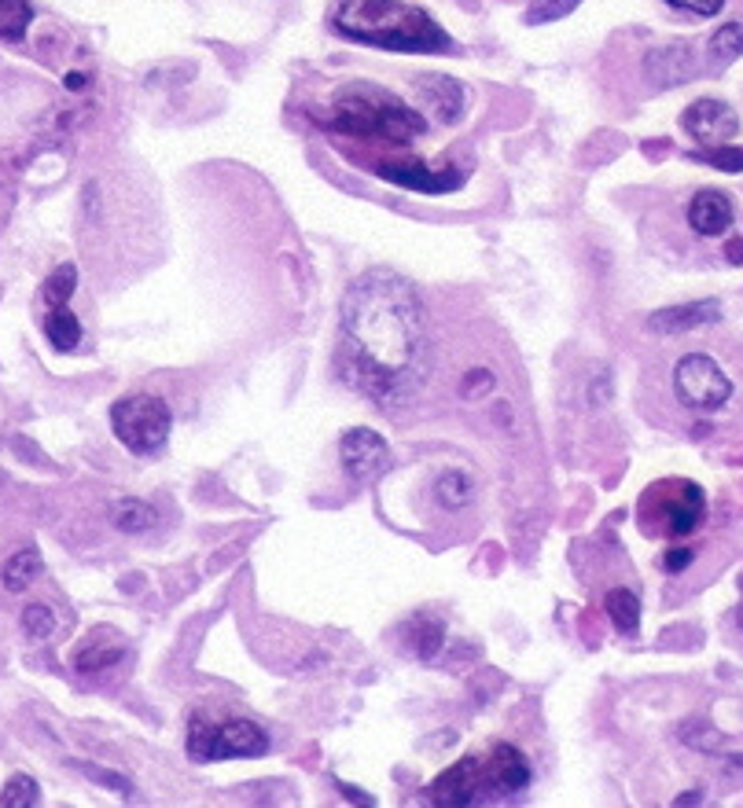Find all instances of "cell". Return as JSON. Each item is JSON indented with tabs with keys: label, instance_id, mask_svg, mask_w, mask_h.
<instances>
[{
	"label": "cell",
	"instance_id": "obj_1",
	"mask_svg": "<svg viewBox=\"0 0 743 808\" xmlns=\"http://www.w3.org/2000/svg\"><path fill=\"white\" fill-rule=\"evenodd\" d=\"M343 379L383 408L413 401L427 376V309L416 287L394 272H365L343 295Z\"/></svg>",
	"mask_w": 743,
	"mask_h": 808
},
{
	"label": "cell",
	"instance_id": "obj_2",
	"mask_svg": "<svg viewBox=\"0 0 743 808\" xmlns=\"http://www.w3.org/2000/svg\"><path fill=\"white\" fill-rule=\"evenodd\" d=\"M331 30L346 41L387 48V52L442 56L453 52V38L427 16L424 8L405 0H343L331 11Z\"/></svg>",
	"mask_w": 743,
	"mask_h": 808
},
{
	"label": "cell",
	"instance_id": "obj_3",
	"mask_svg": "<svg viewBox=\"0 0 743 808\" xmlns=\"http://www.w3.org/2000/svg\"><path fill=\"white\" fill-rule=\"evenodd\" d=\"M325 126L331 132H346V137L376 143H413L427 132L424 114L413 111L409 103H402L394 92L368 86V81H354V86H343L331 96V111L325 114Z\"/></svg>",
	"mask_w": 743,
	"mask_h": 808
},
{
	"label": "cell",
	"instance_id": "obj_4",
	"mask_svg": "<svg viewBox=\"0 0 743 808\" xmlns=\"http://www.w3.org/2000/svg\"><path fill=\"white\" fill-rule=\"evenodd\" d=\"M269 750V735L261 724L247 717H207L196 714L188 720V757L196 765L239 761V757H261Z\"/></svg>",
	"mask_w": 743,
	"mask_h": 808
},
{
	"label": "cell",
	"instance_id": "obj_5",
	"mask_svg": "<svg viewBox=\"0 0 743 808\" xmlns=\"http://www.w3.org/2000/svg\"><path fill=\"white\" fill-rule=\"evenodd\" d=\"M170 408L155 393H133L111 405V430L129 452H159L170 438Z\"/></svg>",
	"mask_w": 743,
	"mask_h": 808
},
{
	"label": "cell",
	"instance_id": "obj_6",
	"mask_svg": "<svg viewBox=\"0 0 743 808\" xmlns=\"http://www.w3.org/2000/svg\"><path fill=\"white\" fill-rule=\"evenodd\" d=\"M674 393L696 412H717L733 401V379L706 353H685L674 365Z\"/></svg>",
	"mask_w": 743,
	"mask_h": 808
},
{
	"label": "cell",
	"instance_id": "obj_7",
	"mask_svg": "<svg viewBox=\"0 0 743 808\" xmlns=\"http://www.w3.org/2000/svg\"><path fill=\"white\" fill-rule=\"evenodd\" d=\"M663 497V508H658V518H663L666 537H692L703 526L706 518V492L696 486V481L685 478H670L666 486L655 489Z\"/></svg>",
	"mask_w": 743,
	"mask_h": 808
},
{
	"label": "cell",
	"instance_id": "obj_8",
	"mask_svg": "<svg viewBox=\"0 0 743 808\" xmlns=\"http://www.w3.org/2000/svg\"><path fill=\"white\" fill-rule=\"evenodd\" d=\"M681 129H685L700 148H722V143H729L740 132V114L725 100L703 96V100L688 103L685 111H681Z\"/></svg>",
	"mask_w": 743,
	"mask_h": 808
},
{
	"label": "cell",
	"instance_id": "obj_9",
	"mask_svg": "<svg viewBox=\"0 0 743 808\" xmlns=\"http://www.w3.org/2000/svg\"><path fill=\"white\" fill-rule=\"evenodd\" d=\"M483 776H486V801H501V798H515L519 790L531 787L534 771L519 746L497 742L483 757Z\"/></svg>",
	"mask_w": 743,
	"mask_h": 808
},
{
	"label": "cell",
	"instance_id": "obj_10",
	"mask_svg": "<svg viewBox=\"0 0 743 808\" xmlns=\"http://www.w3.org/2000/svg\"><path fill=\"white\" fill-rule=\"evenodd\" d=\"M339 456H343L346 475L354 481H376L383 470L390 467V445L383 441V433L368 430V427L346 430L339 441Z\"/></svg>",
	"mask_w": 743,
	"mask_h": 808
},
{
	"label": "cell",
	"instance_id": "obj_11",
	"mask_svg": "<svg viewBox=\"0 0 743 808\" xmlns=\"http://www.w3.org/2000/svg\"><path fill=\"white\" fill-rule=\"evenodd\" d=\"M427 798L435 805H475V801H486L483 757H464V761L449 765L427 787Z\"/></svg>",
	"mask_w": 743,
	"mask_h": 808
},
{
	"label": "cell",
	"instance_id": "obj_12",
	"mask_svg": "<svg viewBox=\"0 0 743 808\" xmlns=\"http://www.w3.org/2000/svg\"><path fill=\"white\" fill-rule=\"evenodd\" d=\"M644 78L652 89H677L696 78V48L688 41H666L644 56Z\"/></svg>",
	"mask_w": 743,
	"mask_h": 808
},
{
	"label": "cell",
	"instance_id": "obj_13",
	"mask_svg": "<svg viewBox=\"0 0 743 808\" xmlns=\"http://www.w3.org/2000/svg\"><path fill=\"white\" fill-rule=\"evenodd\" d=\"M376 173L383 180H390V184L398 188H409V191H424V196H446V191L460 188V173L457 170H430L419 159H390V162H379Z\"/></svg>",
	"mask_w": 743,
	"mask_h": 808
},
{
	"label": "cell",
	"instance_id": "obj_14",
	"mask_svg": "<svg viewBox=\"0 0 743 808\" xmlns=\"http://www.w3.org/2000/svg\"><path fill=\"white\" fill-rule=\"evenodd\" d=\"M722 320V301L717 298H703V301H685V306H666L648 317V331L655 335H688L700 328H711V323Z\"/></svg>",
	"mask_w": 743,
	"mask_h": 808
},
{
	"label": "cell",
	"instance_id": "obj_15",
	"mask_svg": "<svg viewBox=\"0 0 743 808\" xmlns=\"http://www.w3.org/2000/svg\"><path fill=\"white\" fill-rule=\"evenodd\" d=\"M733 221H736L733 199H729L725 191L706 188V191H700V196L688 202V225H692V232H696V236H706V239L725 236L729 228H733Z\"/></svg>",
	"mask_w": 743,
	"mask_h": 808
},
{
	"label": "cell",
	"instance_id": "obj_16",
	"mask_svg": "<svg viewBox=\"0 0 743 808\" xmlns=\"http://www.w3.org/2000/svg\"><path fill=\"white\" fill-rule=\"evenodd\" d=\"M126 639H118L115 632H92L86 636L81 644L75 647V655H70V666H75L81 677H96V672H103V669H111L118 666V661L126 658Z\"/></svg>",
	"mask_w": 743,
	"mask_h": 808
},
{
	"label": "cell",
	"instance_id": "obj_17",
	"mask_svg": "<svg viewBox=\"0 0 743 808\" xmlns=\"http://www.w3.org/2000/svg\"><path fill=\"white\" fill-rule=\"evenodd\" d=\"M416 89L427 96V103H430V111H435L438 122L453 126L464 114V89H460V81H453L446 74H424V78L416 81Z\"/></svg>",
	"mask_w": 743,
	"mask_h": 808
},
{
	"label": "cell",
	"instance_id": "obj_18",
	"mask_svg": "<svg viewBox=\"0 0 743 808\" xmlns=\"http://www.w3.org/2000/svg\"><path fill=\"white\" fill-rule=\"evenodd\" d=\"M41 570H44L41 551L38 548H19L4 562V570H0V585H4L11 596H19V592H27L33 581H38Z\"/></svg>",
	"mask_w": 743,
	"mask_h": 808
},
{
	"label": "cell",
	"instance_id": "obj_19",
	"mask_svg": "<svg viewBox=\"0 0 743 808\" xmlns=\"http://www.w3.org/2000/svg\"><path fill=\"white\" fill-rule=\"evenodd\" d=\"M740 56H743V22H725L722 30H714L711 44H706V63L714 70H725Z\"/></svg>",
	"mask_w": 743,
	"mask_h": 808
},
{
	"label": "cell",
	"instance_id": "obj_20",
	"mask_svg": "<svg viewBox=\"0 0 743 808\" xmlns=\"http://www.w3.org/2000/svg\"><path fill=\"white\" fill-rule=\"evenodd\" d=\"M604 607H607L611 625H615L622 636H633L641 629V599L633 596L630 588H611L604 596Z\"/></svg>",
	"mask_w": 743,
	"mask_h": 808
},
{
	"label": "cell",
	"instance_id": "obj_21",
	"mask_svg": "<svg viewBox=\"0 0 743 808\" xmlns=\"http://www.w3.org/2000/svg\"><path fill=\"white\" fill-rule=\"evenodd\" d=\"M44 335H48V342H52V349H59V353H70V349L81 346V320L67 306L63 309H48Z\"/></svg>",
	"mask_w": 743,
	"mask_h": 808
},
{
	"label": "cell",
	"instance_id": "obj_22",
	"mask_svg": "<svg viewBox=\"0 0 743 808\" xmlns=\"http://www.w3.org/2000/svg\"><path fill=\"white\" fill-rule=\"evenodd\" d=\"M435 497L446 511H460L475 497V481H472V475H464V470H446V475L435 481Z\"/></svg>",
	"mask_w": 743,
	"mask_h": 808
},
{
	"label": "cell",
	"instance_id": "obj_23",
	"mask_svg": "<svg viewBox=\"0 0 743 808\" xmlns=\"http://www.w3.org/2000/svg\"><path fill=\"white\" fill-rule=\"evenodd\" d=\"M111 522L122 529V533H148V529L159 522V515H155L151 503H143V500H118L111 511Z\"/></svg>",
	"mask_w": 743,
	"mask_h": 808
},
{
	"label": "cell",
	"instance_id": "obj_24",
	"mask_svg": "<svg viewBox=\"0 0 743 808\" xmlns=\"http://www.w3.org/2000/svg\"><path fill=\"white\" fill-rule=\"evenodd\" d=\"M409 639H413V647H416V655L419 658H438V650H442V644H446V625H442L438 618H416L413 625H409Z\"/></svg>",
	"mask_w": 743,
	"mask_h": 808
},
{
	"label": "cell",
	"instance_id": "obj_25",
	"mask_svg": "<svg viewBox=\"0 0 743 808\" xmlns=\"http://www.w3.org/2000/svg\"><path fill=\"white\" fill-rule=\"evenodd\" d=\"M33 22L30 0H0V38L4 41H22Z\"/></svg>",
	"mask_w": 743,
	"mask_h": 808
},
{
	"label": "cell",
	"instance_id": "obj_26",
	"mask_svg": "<svg viewBox=\"0 0 743 808\" xmlns=\"http://www.w3.org/2000/svg\"><path fill=\"white\" fill-rule=\"evenodd\" d=\"M75 291H78V269L70 261H63L44 283V306L48 309H63V306H70V295H75Z\"/></svg>",
	"mask_w": 743,
	"mask_h": 808
},
{
	"label": "cell",
	"instance_id": "obj_27",
	"mask_svg": "<svg viewBox=\"0 0 743 808\" xmlns=\"http://www.w3.org/2000/svg\"><path fill=\"white\" fill-rule=\"evenodd\" d=\"M0 805H4V808H33V805H41V787L33 782V776L19 771V776H11L4 782V790H0Z\"/></svg>",
	"mask_w": 743,
	"mask_h": 808
},
{
	"label": "cell",
	"instance_id": "obj_28",
	"mask_svg": "<svg viewBox=\"0 0 743 808\" xmlns=\"http://www.w3.org/2000/svg\"><path fill=\"white\" fill-rule=\"evenodd\" d=\"M692 159L722 173H743V148H729V143H722V148H700L692 151Z\"/></svg>",
	"mask_w": 743,
	"mask_h": 808
},
{
	"label": "cell",
	"instance_id": "obj_29",
	"mask_svg": "<svg viewBox=\"0 0 743 808\" xmlns=\"http://www.w3.org/2000/svg\"><path fill=\"white\" fill-rule=\"evenodd\" d=\"M578 4L582 0H531V4H526V22H531V27H545V22L567 19Z\"/></svg>",
	"mask_w": 743,
	"mask_h": 808
},
{
	"label": "cell",
	"instance_id": "obj_30",
	"mask_svg": "<svg viewBox=\"0 0 743 808\" xmlns=\"http://www.w3.org/2000/svg\"><path fill=\"white\" fill-rule=\"evenodd\" d=\"M78 771H86V776L96 782V787H107V790H115L118 798H133V782H129L126 776H118V771L111 768H100V765H89V761H75Z\"/></svg>",
	"mask_w": 743,
	"mask_h": 808
},
{
	"label": "cell",
	"instance_id": "obj_31",
	"mask_svg": "<svg viewBox=\"0 0 743 808\" xmlns=\"http://www.w3.org/2000/svg\"><path fill=\"white\" fill-rule=\"evenodd\" d=\"M22 629L30 632V639H48L56 632V614L48 610V602H27V610H22Z\"/></svg>",
	"mask_w": 743,
	"mask_h": 808
},
{
	"label": "cell",
	"instance_id": "obj_32",
	"mask_svg": "<svg viewBox=\"0 0 743 808\" xmlns=\"http://www.w3.org/2000/svg\"><path fill=\"white\" fill-rule=\"evenodd\" d=\"M681 739L700 754H725V739L706 728V724H685V728H681Z\"/></svg>",
	"mask_w": 743,
	"mask_h": 808
},
{
	"label": "cell",
	"instance_id": "obj_33",
	"mask_svg": "<svg viewBox=\"0 0 743 808\" xmlns=\"http://www.w3.org/2000/svg\"><path fill=\"white\" fill-rule=\"evenodd\" d=\"M460 390H464L467 401H478V397H486L489 390H494V376H489V368H475L472 376L464 379Z\"/></svg>",
	"mask_w": 743,
	"mask_h": 808
},
{
	"label": "cell",
	"instance_id": "obj_34",
	"mask_svg": "<svg viewBox=\"0 0 743 808\" xmlns=\"http://www.w3.org/2000/svg\"><path fill=\"white\" fill-rule=\"evenodd\" d=\"M666 4L677 8V11H688V16L711 19V16H717V11L725 8V0H666Z\"/></svg>",
	"mask_w": 743,
	"mask_h": 808
},
{
	"label": "cell",
	"instance_id": "obj_35",
	"mask_svg": "<svg viewBox=\"0 0 743 808\" xmlns=\"http://www.w3.org/2000/svg\"><path fill=\"white\" fill-rule=\"evenodd\" d=\"M692 559H696V555H692V548H670V551H666V559H663V566H666V573H681Z\"/></svg>",
	"mask_w": 743,
	"mask_h": 808
},
{
	"label": "cell",
	"instance_id": "obj_36",
	"mask_svg": "<svg viewBox=\"0 0 743 808\" xmlns=\"http://www.w3.org/2000/svg\"><path fill=\"white\" fill-rule=\"evenodd\" d=\"M725 255H729V261H733V265H743V239H729Z\"/></svg>",
	"mask_w": 743,
	"mask_h": 808
},
{
	"label": "cell",
	"instance_id": "obj_37",
	"mask_svg": "<svg viewBox=\"0 0 743 808\" xmlns=\"http://www.w3.org/2000/svg\"><path fill=\"white\" fill-rule=\"evenodd\" d=\"M339 790L346 794V798H350V801H357V805H371V798H368V794H361V790H354V787H343V782H339Z\"/></svg>",
	"mask_w": 743,
	"mask_h": 808
},
{
	"label": "cell",
	"instance_id": "obj_38",
	"mask_svg": "<svg viewBox=\"0 0 743 808\" xmlns=\"http://www.w3.org/2000/svg\"><path fill=\"white\" fill-rule=\"evenodd\" d=\"M692 801H703V790H685V794H677V801L674 805H692Z\"/></svg>",
	"mask_w": 743,
	"mask_h": 808
},
{
	"label": "cell",
	"instance_id": "obj_39",
	"mask_svg": "<svg viewBox=\"0 0 743 808\" xmlns=\"http://www.w3.org/2000/svg\"><path fill=\"white\" fill-rule=\"evenodd\" d=\"M86 74H67V89H86Z\"/></svg>",
	"mask_w": 743,
	"mask_h": 808
}]
</instances>
